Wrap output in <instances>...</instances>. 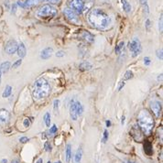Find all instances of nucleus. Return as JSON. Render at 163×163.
Instances as JSON below:
<instances>
[{"label":"nucleus","instance_id":"nucleus-1","mask_svg":"<svg viewBox=\"0 0 163 163\" xmlns=\"http://www.w3.org/2000/svg\"><path fill=\"white\" fill-rule=\"evenodd\" d=\"M88 21L95 28L105 30L112 25L110 16L101 8H93L88 14Z\"/></svg>","mask_w":163,"mask_h":163},{"label":"nucleus","instance_id":"nucleus-2","mask_svg":"<svg viewBox=\"0 0 163 163\" xmlns=\"http://www.w3.org/2000/svg\"><path fill=\"white\" fill-rule=\"evenodd\" d=\"M138 124L145 135H150L154 127V120L148 110H142L138 116Z\"/></svg>","mask_w":163,"mask_h":163},{"label":"nucleus","instance_id":"nucleus-3","mask_svg":"<svg viewBox=\"0 0 163 163\" xmlns=\"http://www.w3.org/2000/svg\"><path fill=\"white\" fill-rule=\"evenodd\" d=\"M51 86L44 78H40L35 81L33 84V96L36 100H40L50 94Z\"/></svg>","mask_w":163,"mask_h":163},{"label":"nucleus","instance_id":"nucleus-4","mask_svg":"<svg viewBox=\"0 0 163 163\" xmlns=\"http://www.w3.org/2000/svg\"><path fill=\"white\" fill-rule=\"evenodd\" d=\"M56 14L57 9L52 5H44L37 11V16L40 18H52Z\"/></svg>","mask_w":163,"mask_h":163},{"label":"nucleus","instance_id":"nucleus-5","mask_svg":"<svg viewBox=\"0 0 163 163\" xmlns=\"http://www.w3.org/2000/svg\"><path fill=\"white\" fill-rule=\"evenodd\" d=\"M128 49L132 53V57H137L138 55L141 53L142 47H141L140 40L138 37H134L132 41L128 43Z\"/></svg>","mask_w":163,"mask_h":163},{"label":"nucleus","instance_id":"nucleus-6","mask_svg":"<svg viewBox=\"0 0 163 163\" xmlns=\"http://www.w3.org/2000/svg\"><path fill=\"white\" fill-rule=\"evenodd\" d=\"M71 9L73 10L76 14L82 13L84 7V3L83 0H71L70 2Z\"/></svg>","mask_w":163,"mask_h":163},{"label":"nucleus","instance_id":"nucleus-7","mask_svg":"<svg viewBox=\"0 0 163 163\" xmlns=\"http://www.w3.org/2000/svg\"><path fill=\"white\" fill-rule=\"evenodd\" d=\"M63 13H64V15L66 16V18H67L71 22H73V23H74V24L80 23V20H79V18H78L77 14H76L73 10H72L71 8H68V7H67V8H64Z\"/></svg>","mask_w":163,"mask_h":163},{"label":"nucleus","instance_id":"nucleus-8","mask_svg":"<svg viewBox=\"0 0 163 163\" xmlns=\"http://www.w3.org/2000/svg\"><path fill=\"white\" fill-rule=\"evenodd\" d=\"M18 42L14 40H10L7 42L6 46H5V51L7 54L12 55L14 54L18 50Z\"/></svg>","mask_w":163,"mask_h":163},{"label":"nucleus","instance_id":"nucleus-9","mask_svg":"<svg viewBox=\"0 0 163 163\" xmlns=\"http://www.w3.org/2000/svg\"><path fill=\"white\" fill-rule=\"evenodd\" d=\"M151 110L153 112V114L155 115L156 117H159L161 115V110H162V105L161 103L159 101H153L151 103Z\"/></svg>","mask_w":163,"mask_h":163},{"label":"nucleus","instance_id":"nucleus-10","mask_svg":"<svg viewBox=\"0 0 163 163\" xmlns=\"http://www.w3.org/2000/svg\"><path fill=\"white\" fill-rule=\"evenodd\" d=\"M52 54H53V49L51 47H48L40 52V58L42 60H48L52 56Z\"/></svg>","mask_w":163,"mask_h":163},{"label":"nucleus","instance_id":"nucleus-11","mask_svg":"<svg viewBox=\"0 0 163 163\" xmlns=\"http://www.w3.org/2000/svg\"><path fill=\"white\" fill-rule=\"evenodd\" d=\"M10 115L7 110L0 109V123H7L9 121Z\"/></svg>","mask_w":163,"mask_h":163},{"label":"nucleus","instance_id":"nucleus-12","mask_svg":"<svg viewBox=\"0 0 163 163\" xmlns=\"http://www.w3.org/2000/svg\"><path fill=\"white\" fill-rule=\"evenodd\" d=\"M70 115L73 120H77L78 116H77V110H76V102H73L70 106Z\"/></svg>","mask_w":163,"mask_h":163},{"label":"nucleus","instance_id":"nucleus-13","mask_svg":"<svg viewBox=\"0 0 163 163\" xmlns=\"http://www.w3.org/2000/svg\"><path fill=\"white\" fill-rule=\"evenodd\" d=\"M17 52H18V55L20 57V59H22V58H24L26 56L27 50H26V47H25L24 43L20 42L18 45V50H17Z\"/></svg>","mask_w":163,"mask_h":163},{"label":"nucleus","instance_id":"nucleus-14","mask_svg":"<svg viewBox=\"0 0 163 163\" xmlns=\"http://www.w3.org/2000/svg\"><path fill=\"white\" fill-rule=\"evenodd\" d=\"M93 68V64L90 63L89 61H83V62H81L80 65H79V69L81 71H90L91 69Z\"/></svg>","mask_w":163,"mask_h":163},{"label":"nucleus","instance_id":"nucleus-15","mask_svg":"<svg viewBox=\"0 0 163 163\" xmlns=\"http://www.w3.org/2000/svg\"><path fill=\"white\" fill-rule=\"evenodd\" d=\"M144 151L148 156H151L153 154V150H152V145L149 141H145L144 143Z\"/></svg>","mask_w":163,"mask_h":163},{"label":"nucleus","instance_id":"nucleus-16","mask_svg":"<svg viewBox=\"0 0 163 163\" xmlns=\"http://www.w3.org/2000/svg\"><path fill=\"white\" fill-rule=\"evenodd\" d=\"M82 38H83L84 40H86L87 42H90V43L93 42V40H94L93 36L90 33V32H88V31H84L83 34H82Z\"/></svg>","mask_w":163,"mask_h":163},{"label":"nucleus","instance_id":"nucleus-17","mask_svg":"<svg viewBox=\"0 0 163 163\" xmlns=\"http://www.w3.org/2000/svg\"><path fill=\"white\" fill-rule=\"evenodd\" d=\"M10 66H11V64L9 61H5L3 62L1 65H0V72L3 73H6L9 71L10 69Z\"/></svg>","mask_w":163,"mask_h":163},{"label":"nucleus","instance_id":"nucleus-18","mask_svg":"<svg viewBox=\"0 0 163 163\" xmlns=\"http://www.w3.org/2000/svg\"><path fill=\"white\" fill-rule=\"evenodd\" d=\"M131 130H132V131H135V134H132V136L135 138V139H136V140H139V139L142 138V135L140 134L141 129H140V128H138L137 126H133V128H132Z\"/></svg>","mask_w":163,"mask_h":163},{"label":"nucleus","instance_id":"nucleus-19","mask_svg":"<svg viewBox=\"0 0 163 163\" xmlns=\"http://www.w3.org/2000/svg\"><path fill=\"white\" fill-rule=\"evenodd\" d=\"M41 1H43V0H26L24 5H25V7H33V6L38 5Z\"/></svg>","mask_w":163,"mask_h":163},{"label":"nucleus","instance_id":"nucleus-20","mask_svg":"<svg viewBox=\"0 0 163 163\" xmlns=\"http://www.w3.org/2000/svg\"><path fill=\"white\" fill-rule=\"evenodd\" d=\"M12 93V87L10 85H7L4 92H3V94H2V97L3 98H7L9 97Z\"/></svg>","mask_w":163,"mask_h":163},{"label":"nucleus","instance_id":"nucleus-21","mask_svg":"<svg viewBox=\"0 0 163 163\" xmlns=\"http://www.w3.org/2000/svg\"><path fill=\"white\" fill-rule=\"evenodd\" d=\"M82 157H83V151H82L81 148H79V150H77V151L75 153V156H74L75 163H80L81 159H82Z\"/></svg>","mask_w":163,"mask_h":163},{"label":"nucleus","instance_id":"nucleus-22","mask_svg":"<svg viewBox=\"0 0 163 163\" xmlns=\"http://www.w3.org/2000/svg\"><path fill=\"white\" fill-rule=\"evenodd\" d=\"M122 7H123L124 11L126 13H129L131 11V5H130L126 0H122Z\"/></svg>","mask_w":163,"mask_h":163},{"label":"nucleus","instance_id":"nucleus-23","mask_svg":"<svg viewBox=\"0 0 163 163\" xmlns=\"http://www.w3.org/2000/svg\"><path fill=\"white\" fill-rule=\"evenodd\" d=\"M76 110H77V116L81 117L84 113V106L80 102L76 101Z\"/></svg>","mask_w":163,"mask_h":163},{"label":"nucleus","instance_id":"nucleus-24","mask_svg":"<svg viewBox=\"0 0 163 163\" xmlns=\"http://www.w3.org/2000/svg\"><path fill=\"white\" fill-rule=\"evenodd\" d=\"M71 157H72V146L70 144H68L66 147V162L67 163L70 162Z\"/></svg>","mask_w":163,"mask_h":163},{"label":"nucleus","instance_id":"nucleus-25","mask_svg":"<svg viewBox=\"0 0 163 163\" xmlns=\"http://www.w3.org/2000/svg\"><path fill=\"white\" fill-rule=\"evenodd\" d=\"M140 4L143 6L144 7V11L146 12V14H149L150 9H149V5H148V0H139Z\"/></svg>","mask_w":163,"mask_h":163},{"label":"nucleus","instance_id":"nucleus-26","mask_svg":"<svg viewBox=\"0 0 163 163\" xmlns=\"http://www.w3.org/2000/svg\"><path fill=\"white\" fill-rule=\"evenodd\" d=\"M44 122H45L47 126L50 127V126H51V115H50V113H46L44 115Z\"/></svg>","mask_w":163,"mask_h":163},{"label":"nucleus","instance_id":"nucleus-27","mask_svg":"<svg viewBox=\"0 0 163 163\" xmlns=\"http://www.w3.org/2000/svg\"><path fill=\"white\" fill-rule=\"evenodd\" d=\"M124 45H125L124 41H121V42H119V44L116 47L115 52H116L117 54H119V53L121 52V51L123 50V48H124Z\"/></svg>","mask_w":163,"mask_h":163},{"label":"nucleus","instance_id":"nucleus-28","mask_svg":"<svg viewBox=\"0 0 163 163\" xmlns=\"http://www.w3.org/2000/svg\"><path fill=\"white\" fill-rule=\"evenodd\" d=\"M133 76H134V74H133L132 71H126L125 75H124V79L125 80H130V79L133 78Z\"/></svg>","mask_w":163,"mask_h":163},{"label":"nucleus","instance_id":"nucleus-29","mask_svg":"<svg viewBox=\"0 0 163 163\" xmlns=\"http://www.w3.org/2000/svg\"><path fill=\"white\" fill-rule=\"evenodd\" d=\"M21 63H22V60L21 59H19V60H18L16 62H14L13 63V65H12V68L13 69H16V68H18L19 66H20L21 65Z\"/></svg>","mask_w":163,"mask_h":163},{"label":"nucleus","instance_id":"nucleus-30","mask_svg":"<svg viewBox=\"0 0 163 163\" xmlns=\"http://www.w3.org/2000/svg\"><path fill=\"white\" fill-rule=\"evenodd\" d=\"M108 134H109V133H108V131L105 129V131H104V137H103V139H102V142H103V143H105V142L107 141V139H108V136H109Z\"/></svg>","mask_w":163,"mask_h":163},{"label":"nucleus","instance_id":"nucleus-31","mask_svg":"<svg viewBox=\"0 0 163 163\" xmlns=\"http://www.w3.org/2000/svg\"><path fill=\"white\" fill-rule=\"evenodd\" d=\"M44 149L46 151H52V146L51 144L49 143V142H46L45 145H44Z\"/></svg>","mask_w":163,"mask_h":163},{"label":"nucleus","instance_id":"nucleus-32","mask_svg":"<svg viewBox=\"0 0 163 163\" xmlns=\"http://www.w3.org/2000/svg\"><path fill=\"white\" fill-rule=\"evenodd\" d=\"M57 132V126L56 125H53L51 128H50V133L51 135H53L54 133Z\"/></svg>","mask_w":163,"mask_h":163},{"label":"nucleus","instance_id":"nucleus-33","mask_svg":"<svg viewBox=\"0 0 163 163\" xmlns=\"http://www.w3.org/2000/svg\"><path fill=\"white\" fill-rule=\"evenodd\" d=\"M159 30L161 33V32H162V14L160 15V18H159Z\"/></svg>","mask_w":163,"mask_h":163},{"label":"nucleus","instance_id":"nucleus-34","mask_svg":"<svg viewBox=\"0 0 163 163\" xmlns=\"http://www.w3.org/2000/svg\"><path fill=\"white\" fill-rule=\"evenodd\" d=\"M53 105H54V110L55 111H58L59 110V105H60V101L58 99L57 100H54Z\"/></svg>","mask_w":163,"mask_h":163},{"label":"nucleus","instance_id":"nucleus-35","mask_svg":"<svg viewBox=\"0 0 163 163\" xmlns=\"http://www.w3.org/2000/svg\"><path fill=\"white\" fill-rule=\"evenodd\" d=\"M156 54H157V57L159 60H162V58H163V56H162V49H160V50H158L156 52Z\"/></svg>","mask_w":163,"mask_h":163},{"label":"nucleus","instance_id":"nucleus-36","mask_svg":"<svg viewBox=\"0 0 163 163\" xmlns=\"http://www.w3.org/2000/svg\"><path fill=\"white\" fill-rule=\"evenodd\" d=\"M144 63H145V65H147V66H149V65L150 64V59L149 57H145L144 58Z\"/></svg>","mask_w":163,"mask_h":163},{"label":"nucleus","instance_id":"nucleus-37","mask_svg":"<svg viewBox=\"0 0 163 163\" xmlns=\"http://www.w3.org/2000/svg\"><path fill=\"white\" fill-rule=\"evenodd\" d=\"M125 84H126V83H125L124 81L120 82V83H119V85H118V87H117V91H121V89L125 86Z\"/></svg>","mask_w":163,"mask_h":163},{"label":"nucleus","instance_id":"nucleus-38","mask_svg":"<svg viewBox=\"0 0 163 163\" xmlns=\"http://www.w3.org/2000/svg\"><path fill=\"white\" fill-rule=\"evenodd\" d=\"M23 125H24V126H25V127H28V126H29V125H30L29 120H28V118L24 119V121H23Z\"/></svg>","mask_w":163,"mask_h":163},{"label":"nucleus","instance_id":"nucleus-39","mask_svg":"<svg viewBox=\"0 0 163 163\" xmlns=\"http://www.w3.org/2000/svg\"><path fill=\"white\" fill-rule=\"evenodd\" d=\"M19 141H20L21 143L25 144V143H27V142L28 141V138L27 137H22V138H19Z\"/></svg>","mask_w":163,"mask_h":163},{"label":"nucleus","instance_id":"nucleus-40","mask_svg":"<svg viewBox=\"0 0 163 163\" xmlns=\"http://www.w3.org/2000/svg\"><path fill=\"white\" fill-rule=\"evenodd\" d=\"M47 2H49L50 4H59L61 0H46Z\"/></svg>","mask_w":163,"mask_h":163},{"label":"nucleus","instance_id":"nucleus-41","mask_svg":"<svg viewBox=\"0 0 163 163\" xmlns=\"http://www.w3.org/2000/svg\"><path fill=\"white\" fill-rule=\"evenodd\" d=\"M56 56H57V57H59V58L63 57V56H64V52H62V51H59V52H57Z\"/></svg>","mask_w":163,"mask_h":163},{"label":"nucleus","instance_id":"nucleus-42","mask_svg":"<svg viewBox=\"0 0 163 163\" xmlns=\"http://www.w3.org/2000/svg\"><path fill=\"white\" fill-rule=\"evenodd\" d=\"M150 20L147 19V21H146V28H147V29L150 30Z\"/></svg>","mask_w":163,"mask_h":163},{"label":"nucleus","instance_id":"nucleus-43","mask_svg":"<svg viewBox=\"0 0 163 163\" xmlns=\"http://www.w3.org/2000/svg\"><path fill=\"white\" fill-rule=\"evenodd\" d=\"M16 10H17V5L14 4V5L12 6V10H11V13H12V14H15Z\"/></svg>","mask_w":163,"mask_h":163},{"label":"nucleus","instance_id":"nucleus-44","mask_svg":"<svg viewBox=\"0 0 163 163\" xmlns=\"http://www.w3.org/2000/svg\"><path fill=\"white\" fill-rule=\"evenodd\" d=\"M18 5H19V7H26L25 5H24V3H22L21 1H19V2H18Z\"/></svg>","mask_w":163,"mask_h":163},{"label":"nucleus","instance_id":"nucleus-45","mask_svg":"<svg viewBox=\"0 0 163 163\" xmlns=\"http://www.w3.org/2000/svg\"><path fill=\"white\" fill-rule=\"evenodd\" d=\"M125 120H126V117H125V116H123V117H122V118H121V124H122V125H124V124H125Z\"/></svg>","mask_w":163,"mask_h":163},{"label":"nucleus","instance_id":"nucleus-46","mask_svg":"<svg viewBox=\"0 0 163 163\" xmlns=\"http://www.w3.org/2000/svg\"><path fill=\"white\" fill-rule=\"evenodd\" d=\"M105 123H106V126H108V127H109V126H111V121H109V120H107V121H106V122H105Z\"/></svg>","mask_w":163,"mask_h":163},{"label":"nucleus","instance_id":"nucleus-47","mask_svg":"<svg viewBox=\"0 0 163 163\" xmlns=\"http://www.w3.org/2000/svg\"><path fill=\"white\" fill-rule=\"evenodd\" d=\"M36 163H43V159H39Z\"/></svg>","mask_w":163,"mask_h":163},{"label":"nucleus","instance_id":"nucleus-48","mask_svg":"<svg viewBox=\"0 0 163 163\" xmlns=\"http://www.w3.org/2000/svg\"><path fill=\"white\" fill-rule=\"evenodd\" d=\"M11 163H19V160H18V159H13V160L11 161Z\"/></svg>","mask_w":163,"mask_h":163},{"label":"nucleus","instance_id":"nucleus-49","mask_svg":"<svg viewBox=\"0 0 163 163\" xmlns=\"http://www.w3.org/2000/svg\"><path fill=\"white\" fill-rule=\"evenodd\" d=\"M162 80V74H160L159 77H158V81H161Z\"/></svg>","mask_w":163,"mask_h":163},{"label":"nucleus","instance_id":"nucleus-50","mask_svg":"<svg viewBox=\"0 0 163 163\" xmlns=\"http://www.w3.org/2000/svg\"><path fill=\"white\" fill-rule=\"evenodd\" d=\"M1 163H7V160L6 159H4L1 160Z\"/></svg>","mask_w":163,"mask_h":163},{"label":"nucleus","instance_id":"nucleus-51","mask_svg":"<svg viewBox=\"0 0 163 163\" xmlns=\"http://www.w3.org/2000/svg\"><path fill=\"white\" fill-rule=\"evenodd\" d=\"M124 163H136V162H133V161H130V160H128L127 162H124Z\"/></svg>","mask_w":163,"mask_h":163},{"label":"nucleus","instance_id":"nucleus-52","mask_svg":"<svg viewBox=\"0 0 163 163\" xmlns=\"http://www.w3.org/2000/svg\"><path fill=\"white\" fill-rule=\"evenodd\" d=\"M1 74H2V73L0 72V84H1Z\"/></svg>","mask_w":163,"mask_h":163},{"label":"nucleus","instance_id":"nucleus-53","mask_svg":"<svg viewBox=\"0 0 163 163\" xmlns=\"http://www.w3.org/2000/svg\"><path fill=\"white\" fill-rule=\"evenodd\" d=\"M55 163H61V161H58V162H55Z\"/></svg>","mask_w":163,"mask_h":163},{"label":"nucleus","instance_id":"nucleus-54","mask_svg":"<svg viewBox=\"0 0 163 163\" xmlns=\"http://www.w3.org/2000/svg\"><path fill=\"white\" fill-rule=\"evenodd\" d=\"M48 163H52V162H51V161H49V162H48Z\"/></svg>","mask_w":163,"mask_h":163}]
</instances>
